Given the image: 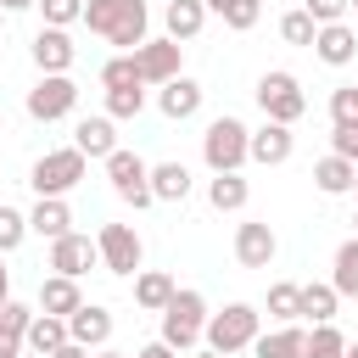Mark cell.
Instances as JSON below:
<instances>
[{"mask_svg": "<svg viewBox=\"0 0 358 358\" xmlns=\"http://www.w3.org/2000/svg\"><path fill=\"white\" fill-rule=\"evenodd\" d=\"M268 313L274 319H296L302 313V285H268Z\"/></svg>", "mask_w": 358, "mask_h": 358, "instance_id": "obj_35", "label": "cell"}, {"mask_svg": "<svg viewBox=\"0 0 358 358\" xmlns=\"http://www.w3.org/2000/svg\"><path fill=\"white\" fill-rule=\"evenodd\" d=\"M22 347H28V352H39V358H50L56 347H67V319H50V313H34V324H28V336H22Z\"/></svg>", "mask_w": 358, "mask_h": 358, "instance_id": "obj_25", "label": "cell"}, {"mask_svg": "<svg viewBox=\"0 0 358 358\" xmlns=\"http://www.w3.org/2000/svg\"><path fill=\"white\" fill-rule=\"evenodd\" d=\"M134 358H179V352H173V347H162V341H151V347H140Z\"/></svg>", "mask_w": 358, "mask_h": 358, "instance_id": "obj_43", "label": "cell"}, {"mask_svg": "<svg viewBox=\"0 0 358 358\" xmlns=\"http://www.w3.org/2000/svg\"><path fill=\"white\" fill-rule=\"evenodd\" d=\"M95 358H123V352H95Z\"/></svg>", "mask_w": 358, "mask_h": 358, "instance_id": "obj_49", "label": "cell"}, {"mask_svg": "<svg viewBox=\"0 0 358 358\" xmlns=\"http://www.w3.org/2000/svg\"><path fill=\"white\" fill-rule=\"evenodd\" d=\"M246 196H252V190H246V179H241V173H213V185H207V201H213L218 213H241V207H246Z\"/></svg>", "mask_w": 358, "mask_h": 358, "instance_id": "obj_27", "label": "cell"}, {"mask_svg": "<svg viewBox=\"0 0 358 358\" xmlns=\"http://www.w3.org/2000/svg\"><path fill=\"white\" fill-rule=\"evenodd\" d=\"M145 112V90H106V117H140Z\"/></svg>", "mask_w": 358, "mask_h": 358, "instance_id": "obj_34", "label": "cell"}, {"mask_svg": "<svg viewBox=\"0 0 358 358\" xmlns=\"http://www.w3.org/2000/svg\"><path fill=\"white\" fill-rule=\"evenodd\" d=\"M0 28H6V11H0Z\"/></svg>", "mask_w": 358, "mask_h": 358, "instance_id": "obj_51", "label": "cell"}, {"mask_svg": "<svg viewBox=\"0 0 358 358\" xmlns=\"http://www.w3.org/2000/svg\"><path fill=\"white\" fill-rule=\"evenodd\" d=\"M341 358H358V341H347V352H341Z\"/></svg>", "mask_w": 358, "mask_h": 358, "instance_id": "obj_47", "label": "cell"}, {"mask_svg": "<svg viewBox=\"0 0 358 358\" xmlns=\"http://www.w3.org/2000/svg\"><path fill=\"white\" fill-rule=\"evenodd\" d=\"M34 62H39V73H67V67H73V39H67V28H39V34H34Z\"/></svg>", "mask_w": 358, "mask_h": 358, "instance_id": "obj_17", "label": "cell"}, {"mask_svg": "<svg viewBox=\"0 0 358 358\" xmlns=\"http://www.w3.org/2000/svg\"><path fill=\"white\" fill-rule=\"evenodd\" d=\"M50 358H90V352H84V347H73V341H67V347H56V352H50Z\"/></svg>", "mask_w": 358, "mask_h": 358, "instance_id": "obj_44", "label": "cell"}, {"mask_svg": "<svg viewBox=\"0 0 358 358\" xmlns=\"http://www.w3.org/2000/svg\"><path fill=\"white\" fill-rule=\"evenodd\" d=\"M151 196L157 201H185L190 196V168L185 162H157L151 168Z\"/></svg>", "mask_w": 358, "mask_h": 358, "instance_id": "obj_26", "label": "cell"}, {"mask_svg": "<svg viewBox=\"0 0 358 358\" xmlns=\"http://www.w3.org/2000/svg\"><path fill=\"white\" fill-rule=\"evenodd\" d=\"M313 34H319V28H313L308 11H285V17H280V39H285V45H313Z\"/></svg>", "mask_w": 358, "mask_h": 358, "instance_id": "obj_33", "label": "cell"}, {"mask_svg": "<svg viewBox=\"0 0 358 358\" xmlns=\"http://www.w3.org/2000/svg\"><path fill=\"white\" fill-rule=\"evenodd\" d=\"M352 179H358V162H347V157H336V151L313 162V185H319L324 196H347Z\"/></svg>", "mask_w": 358, "mask_h": 358, "instance_id": "obj_23", "label": "cell"}, {"mask_svg": "<svg viewBox=\"0 0 358 358\" xmlns=\"http://www.w3.org/2000/svg\"><path fill=\"white\" fill-rule=\"evenodd\" d=\"M313 56H319V62H330V67H347V62L358 56V34H352L347 22H330V28H319V34H313Z\"/></svg>", "mask_w": 358, "mask_h": 358, "instance_id": "obj_16", "label": "cell"}, {"mask_svg": "<svg viewBox=\"0 0 358 358\" xmlns=\"http://www.w3.org/2000/svg\"><path fill=\"white\" fill-rule=\"evenodd\" d=\"M330 291H336V296H358V241H341V252H336V274H330Z\"/></svg>", "mask_w": 358, "mask_h": 358, "instance_id": "obj_28", "label": "cell"}, {"mask_svg": "<svg viewBox=\"0 0 358 358\" xmlns=\"http://www.w3.org/2000/svg\"><path fill=\"white\" fill-rule=\"evenodd\" d=\"M173 291H179V285H173V274H162V268H140V274H134V302H140L145 313H162V308L173 302Z\"/></svg>", "mask_w": 358, "mask_h": 358, "instance_id": "obj_21", "label": "cell"}, {"mask_svg": "<svg viewBox=\"0 0 358 358\" xmlns=\"http://www.w3.org/2000/svg\"><path fill=\"white\" fill-rule=\"evenodd\" d=\"M352 224H358V218H352ZM352 241H358V235H352Z\"/></svg>", "mask_w": 358, "mask_h": 358, "instance_id": "obj_54", "label": "cell"}, {"mask_svg": "<svg viewBox=\"0 0 358 358\" xmlns=\"http://www.w3.org/2000/svg\"><path fill=\"white\" fill-rule=\"evenodd\" d=\"M274 252H280V241H274V229H268L263 218L235 224V257H241V268H268Z\"/></svg>", "mask_w": 358, "mask_h": 358, "instance_id": "obj_11", "label": "cell"}, {"mask_svg": "<svg viewBox=\"0 0 358 358\" xmlns=\"http://www.w3.org/2000/svg\"><path fill=\"white\" fill-rule=\"evenodd\" d=\"M330 117H336V123H358V90H352V84H341V90L330 95Z\"/></svg>", "mask_w": 358, "mask_h": 358, "instance_id": "obj_38", "label": "cell"}, {"mask_svg": "<svg viewBox=\"0 0 358 358\" xmlns=\"http://www.w3.org/2000/svg\"><path fill=\"white\" fill-rule=\"evenodd\" d=\"M352 190H358V179H352Z\"/></svg>", "mask_w": 358, "mask_h": 358, "instance_id": "obj_55", "label": "cell"}, {"mask_svg": "<svg viewBox=\"0 0 358 358\" xmlns=\"http://www.w3.org/2000/svg\"><path fill=\"white\" fill-rule=\"evenodd\" d=\"M347 6H352V11H358V0H347Z\"/></svg>", "mask_w": 358, "mask_h": 358, "instance_id": "obj_53", "label": "cell"}, {"mask_svg": "<svg viewBox=\"0 0 358 358\" xmlns=\"http://www.w3.org/2000/svg\"><path fill=\"white\" fill-rule=\"evenodd\" d=\"M162 22H168V39H173V45H185V39H196V34H201L207 6H201V0H168Z\"/></svg>", "mask_w": 358, "mask_h": 358, "instance_id": "obj_22", "label": "cell"}, {"mask_svg": "<svg viewBox=\"0 0 358 358\" xmlns=\"http://www.w3.org/2000/svg\"><path fill=\"white\" fill-rule=\"evenodd\" d=\"M106 179H112V190H117L129 207H151V201H157V196H151V168H145L134 151H123V145L106 157Z\"/></svg>", "mask_w": 358, "mask_h": 358, "instance_id": "obj_7", "label": "cell"}, {"mask_svg": "<svg viewBox=\"0 0 358 358\" xmlns=\"http://www.w3.org/2000/svg\"><path fill=\"white\" fill-rule=\"evenodd\" d=\"M73 151H84V157H112L117 151V134H112V117L101 112V117H84L78 129H73Z\"/></svg>", "mask_w": 358, "mask_h": 358, "instance_id": "obj_19", "label": "cell"}, {"mask_svg": "<svg viewBox=\"0 0 358 358\" xmlns=\"http://www.w3.org/2000/svg\"><path fill=\"white\" fill-rule=\"evenodd\" d=\"M0 319H6L11 330H22V336H28V324H34V308H22V302H0Z\"/></svg>", "mask_w": 358, "mask_h": 358, "instance_id": "obj_41", "label": "cell"}, {"mask_svg": "<svg viewBox=\"0 0 358 358\" xmlns=\"http://www.w3.org/2000/svg\"><path fill=\"white\" fill-rule=\"evenodd\" d=\"M257 106H263L268 123H285V129H291V123L308 112V95H302V84H296L285 67H274V73L257 78Z\"/></svg>", "mask_w": 358, "mask_h": 358, "instance_id": "obj_5", "label": "cell"}, {"mask_svg": "<svg viewBox=\"0 0 358 358\" xmlns=\"http://www.w3.org/2000/svg\"><path fill=\"white\" fill-rule=\"evenodd\" d=\"M291 129L285 123H263V129H252L246 134V162H263V168H280L285 157H291Z\"/></svg>", "mask_w": 358, "mask_h": 358, "instance_id": "obj_13", "label": "cell"}, {"mask_svg": "<svg viewBox=\"0 0 358 358\" xmlns=\"http://www.w3.org/2000/svg\"><path fill=\"white\" fill-rule=\"evenodd\" d=\"M95 263H101V252H95V241H90V235H73V229H67L62 241H50V268H56V274L78 280V274H84V268H95Z\"/></svg>", "mask_w": 358, "mask_h": 358, "instance_id": "obj_12", "label": "cell"}, {"mask_svg": "<svg viewBox=\"0 0 358 358\" xmlns=\"http://www.w3.org/2000/svg\"><path fill=\"white\" fill-rule=\"evenodd\" d=\"M0 302H11V268L0 263Z\"/></svg>", "mask_w": 358, "mask_h": 358, "instance_id": "obj_45", "label": "cell"}, {"mask_svg": "<svg viewBox=\"0 0 358 358\" xmlns=\"http://www.w3.org/2000/svg\"><path fill=\"white\" fill-rule=\"evenodd\" d=\"M67 341L84 347V352H90V347H106V341H112V313L95 308V302H84L78 313H67Z\"/></svg>", "mask_w": 358, "mask_h": 358, "instance_id": "obj_14", "label": "cell"}, {"mask_svg": "<svg viewBox=\"0 0 358 358\" xmlns=\"http://www.w3.org/2000/svg\"><path fill=\"white\" fill-rule=\"evenodd\" d=\"M218 17H224V28H235V34H246V28H252V22L263 17V0H229V6L218 11Z\"/></svg>", "mask_w": 358, "mask_h": 358, "instance_id": "obj_36", "label": "cell"}, {"mask_svg": "<svg viewBox=\"0 0 358 358\" xmlns=\"http://www.w3.org/2000/svg\"><path fill=\"white\" fill-rule=\"evenodd\" d=\"M28 347H22V330H11L6 319H0V358H22Z\"/></svg>", "mask_w": 358, "mask_h": 358, "instance_id": "obj_42", "label": "cell"}, {"mask_svg": "<svg viewBox=\"0 0 358 358\" xmlns=\"http://www.w3.org/2000/svg\"><path fill=\"white\" fill-rule=\"evenodd\" d=\"M78 22H90V34H101L117 50H140L151 11H145V0H84V17Z\"/></svg>", "mask_w": 358, "mask_h": 358, "instance_id": "obj_1", "label": "cell"}, {"mask_svg": "<svg viewBox=\"0 0 358 358\" xmlns=\"http://www.w3.org/2000/svg\"><path fill=\"white\" fill-rule=\"evenodd\" d=\"M95 252H101V263H106L112 274H123V280H134V274H140V257H145V246H140V235H134L129 224H101Z\"/></svg>", "mask_w": 358, "mask_h": 358, "instance_id": "obj_8", "label": "cell"}, {"mask_svg": "<svg viewBox=\"0 0 358 358\" xmlns=\"http://www.w3.org/2000/svg\"><path fill=\"white\" fill-rule=\"evenodd\" d=\"M28 229H34V235H45V241H62V235L73 229L67 201H62V196H39V207L28 213Z\"/></svg>", "mask_w": 358, "mask_h": 358, "instance_id": "obj_20", "label": "cell"}, {"mask_svg": "<svg viewBox=\"0 0 358 358\" xmlns=\"http://www.w3.org/2000/svg\"><path fill=\"white\" fill-rule=\"evenodd\" d=\"M302 11L313 17V28H330V22H341V11H347V0H308Z\"/></svg>", "mask_w": 358, "mask_h": 358, "instance_id": "obj_39", "label": "cell"}, {"mask_svg": "<svg viewBox=\"0 0 358 358\" xmlns=\"http://www.w3.org/2000/svg\"><path fill=\"white\" fill-rule=\"evenodd\" d=\"M257 319H263V313H257L252 302H229V308H224V313H213V319H207V330H201V336H207V352H218V358L246 352V347L263 336V330H257Z\"/></svg>", "mask_w": 358, "mask_h": 358, "instance_id": "obj_2", "label": "cell"}, {"mask_svg": "<svg viewBox=\"0 0 358 358\" xmlns=\"http://www.w3.org/2000/svg\"><path fill=\"white\" fill-rule=\"evenodd\" d=\"M336 302H341V296H336L330 285H302V313H308L313 324H330V319H336Z\"/></svg>", "mask_w": 358, "mask_h": 358, "instance_id": "obj_29", "label": "cell"}, {"mask_svg": "<svg viewBox=\"0 0 358 358\" xmlns=\"http://www.w3.org/2000/svg\"><path fill=\"white\" fill-rule=\"evenodd\" d=\"M101 84H106V90H145V84H140V73H134V56H129V50H123V56H112V62L101 67Z\"/></svg>", "mask_w": 358, "mask_h": 358, "instance_id": "obj_30", "label": "cell"}, {"mask_svg": "<svg viewBox=\"0 0 358 358\" xmlns=\"http://www.w3.org/2000/svg\"><path fill=\"white\" fill-rule=\"evenodd\" d=\"M157 106H162V117H173V123H185V117H196L201 112V84L196 78H168L162 84V95H157Z\"/></svg>", "mask_w": 358, "mask_h": 358, "instance_id": "obj_15", "label": "cell"}, {"mask_svg": "<svg viewBox=\"0 0 358 358\" xmlns=\"http://www.w3.org/2000/svg\"><path fill=\"white\" fill-rule=\"evenodd\" d=\"M84 308V296H78V280H67V274H50V280H39V313H50V319H67V313H78Z\"/></svg>", "mask_w": 358, "mask_h": 358, "instance_id": "obj_18", "label": "cell"}, {"mask_svg": "<svg viewBox=\"0 0 358 358\" xmlns=\"http://www.w3.org/2000/svg\"><path fill=\"white\" fill-rule=\"evenodd\" d=\"M336 157H347V162H358V123H336Z\"/></svg>", "mask_w": 358, "mask_h": 358, "instance_id": "obj_40", "label": "cell"}, {"mask_svg": "<svg viewBox=\"0 0 358 358\" xmlns=\"http://www.w3.org/2000/svg\"><path fill=\"white\" fill-rule=\"evenodd\" d=\"M22 235H28V218H22L17 207H6V201H0V257H6V252H17V246H22Z\"/></svg>", "mask_w": 358, "mask_h": 358, "instance_id": "obj_32", "label": "cell"}, {"mask_svg": "<svg viewBox=\"0 0 358 358\" xmlns=\"http://www.w3.org/2000/svg\"><path fill=\"white\" fill-rule=\"evenodd\" d=\"M246 123L241 117H213L207 123V134H201V157H207V168L213 173H241V162H246Z\"/></svg>", "mask_w": 358, "mask_h": 358, "instance_id": "obj_4", "label": "cell"}, {"mask_svg": "<svg viewBox=\"0 0 358 358\" xmlns=\"http://www.w3.org/2000/svg\"><path fill=\"white\" fill-rule=\"evenodd\" d=\"M28 6H39V0H0V11H28Z\"/></svg>", "mask_w": 358, "mask_h": 358, "instance_id": "obj_46", "label": "cell"}, {"mask_svg": "<svg viewBox=\"0 0 358 358\" xmlns=\"http://www.w3.org/2000/svg\"><path fill=\"white\" fill-rule=\"evenodd\" d=\"M252 352H257V358H302V352H308V330L280 324V330L257 336V341H252Z\"/></svg>", "mask_w": 358, "mask_h": 358, "instance_id": "obj_24", "label": "cell"}, {"mask_svg": "<svg viewBox=\"0 0 358 358\" xmlns=\"http://www.w3.org/2000/svg\"><path fill=\"white\" fill-rule=\"evenodd\" d=\"M347 352V336L336 330V324H313V336H308V352L302 358H341Z\"/></svg>", "mask_w": 358, "mask_h": 358, "instance_id": "obj_31", "label": "cell"}, {"mask_svg": "<svg viewBox=\"0 0 358 358\" xmlns=\"http://www.w3.org/2000/svg\"><path fill=\"white\" fill-rule=\"evenodd\" d=\"M22 358H39V352H22Z\"/></svg>", "mask_w": 358, "mask_h": 358, "instance_id": "obj_50", "label": "cell"}, {"mask_svg": "<svg viewBox=\"0 0 358 358\" xmlns=\"http://www.w3.org/2000/svg\"><path fill=\"white\" fill-rule=\"evenodd\" d=\"M201 330H207V296L201 291H173V302L162 308V347H173V352H185V347H196L201 341Z\"/></svg>", "mask_w": 358, "mask_h": 358, "instance_id": "obj_3", "label": "cell"}, {"mask_svg": "<svg viewBox=\"0 0 358 358\" xmlns=\"http://www.w3.org/2000/svg\"><path fill=\"white\" fill-rule=\"evenodd\" d=\"M84 162H90V157L73 151V145H67V151H45V157L34 162V173H28V185H34L39 196H67V190L84 179Z\"/></svg>", "mask_w": 358, "mask_h": 358, "instance_id": "obj_6", "label": "cell"}, {"mask_svg": "<svg viewBox=\"0 0 358 358\" xmlns=\"http://www.w3.org/2000/svg\"><path fill=\"white\" fill-rule=\"evenodd\" d=\"M201 358H218V352H201Z\"/></svg>", "mask_w": 358, "mask_h": 358, "instance_id": "obj_52", "label": "cell"}, {"mask_svg": "<svg viewBox=\"0 0 358 358\" xmlns=\"http://www.w3.org/2000/svg\"><path fill=\"white\" fill-rule=\"evenodd\" d=\"M73 106H78V84H73L67 73H45V78L28 90V117H39V123L67 117Z\"/></svg>", "mask_w": 358, "mask_h": 358, "instance_id": "obj_9", "label": "cell"}, {"mask_svg": "<svg viewBox=\"0 0 358 358\" xmlns=\"http://www.w3.org/2000/svg\"><path fill=\"white\" fill-rule=\"evenodd\" d=\"M39 11H45V28H67L84 17V0H39Z\"/></svg>", "mask_w": 358, "mask_h": 358, "instance_id": "obj_37", "label": "cell"}, {"mask_svg": "<svg viewBox=\"0 0 358 358\" xmlns=\"http://www.w3.org/2000/svg\"><path fill=\"white\" fill-rule=\"evenodd\" d=\"M201 6H213V11H224V6H229V0H201Z\"/></svg>", "mask_w": 358, "mask_h": 358, "instance_id": "obj_48", "label": "cell"}, {"mask_svg": "<svg viewBox=\"0 0 358 358\" xmlns=\"http://www.w3.org/2000/svg\"><path fill=\"white\" fill-rule=\"evenodd\" d=\"M129 56H134L140 84H168V78H179L185 45H173V39H145V45H140V50H129Z\"/></svg>", "mask_w": 358, "mask_h": 358, "instance_id": "obj_10", "label": "cell"}]
</instances>
